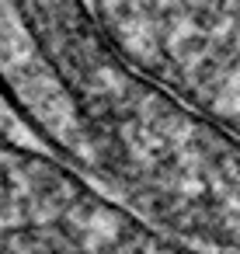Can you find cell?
<instances>
[{"label": "cell", "mask_w": 240, "mask_h": 254, "mask_svg": "<svg viewBox=\"0 0 240 254\" xmlns=\"http://www.w3.org/2000/svg\"><path fill=\"white\" fill-rule=\"evenodd\" d=\"M14 122L0 94V254H233L146 219Z\"/></svg>", "instance_id": "6da1fadb"}]
</instances>
